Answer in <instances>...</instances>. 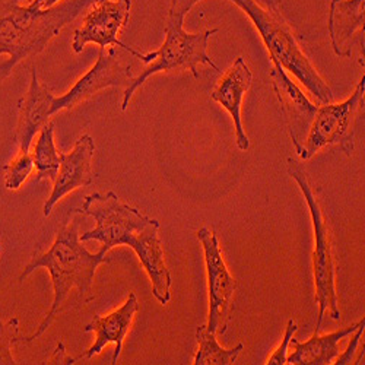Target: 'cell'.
I'll list each match as a JSON object with an SVG mask.
<instances>
[{"label":"cell","instance_id":"23","mask_svg":"<svg viewBox=\"0 0 365 365\" xmlns=\"http://www.w3.org/2000/svg\"><path fill=\"white\" fill-rule=\"evenodd\" d=\"M364 327H365V324H362V326H359L352 334V339H351V342H349V345H348V348H346V351H341V354L338 355V361H336V364L338 365H345V364H354V355H355V352H356V348H358V345H359V339L362 338V333H364Z\"/></svg>","mask_w":365,"mask_h":365},{"label":"cell","instance_id":"7","mask_svg":"<svg viewBox=\"0 0 365 365\" xmlns=\"http://www.w3.org/2000/svg\"><path fill=\"white\" fill-rule=\"evenodd\" d=\"M364 93L365 76L362 75V79L348 100L339 104H323L317 108L299 154L302 161L312 160L326 146H338L346 157L354 155L356 123L364 111Z\"/></svg>","mask_w":365,"mask_h":365},{"label":"cell","instance_id":"25","mask_svg":"<svg viewBox=\"0 0 365 365\" xmlns=\"http://www.w3.org/2000/svg\"><path fill=\"white\" fill-rule=\"evenodd\" d=\"M46 364H76V358L68 356L66 346H65V344L62 341H60L57 348H56V351H54V354L51 355V358Z\"/></svg>","mask_w":365,"mask_h":365},{"label":"cell","instance_id":"5","mask_svg":"<svg viewBox=\"0 0 365 365\" xmlns=\"http://www.w3.org/2000/svg\"><path fill=\"white\" fill-rule=\"evenodd\" d=\"M164 33L165 40L160 50L143 53L140 62L148 66L139 76L133 78L130 85L125 89L123 101H121V110L123 111L128 110L133 94L152 75L190 71L192 75L199 79L197 65H206L214 71H220L218 65L207 54L209 38L218 33V28L190 34L185 29V18L168 15Z\"/></svg>","mask_w":365,"mask_h":365},{"label":"cell","instance_id":"10","mask_svg":"<svg viewBox=\"0 0 365 365\" xmlns=\"http://www.w3.org/2000/svg\"><path fill=\"white\" fill-rule=\"evenodd\" d=\"M132 66L121 63L114 47L100 48L97 63L91 68L63 96L56 97L51 106V117L60 111L73 110L83 101L93 98L107 88H128L133 81Z\"/></svg>","mask_w":365,"mask_h":365},{"label":"cell","instance_id":"6","mask_svg":"<svg viewBox=\"0 0 365 365\" xmlns=\"http://www.w3.org/2000/svg\"><path fill=\"white\" fill-rule=\"evenodd\" d=\"M287 167L289 175L297 181L299 190L306 199L312 224L314 231V249L312 255L313 264V278L316 289V304L319 306V316L316 323V333H320L324 314L329 313L334 322L341 320V312L336 294V260L333 253V240L329 221L324 215L322 203L314 192L312 181L304 170L295 160L288 158Z\"/></svg>","mask_w":365,"mask_h":365},{"label":"cell","instance_id":"19","mask_svg":"<svg viewBox=\"0 0 365 365\" xmlns=\"http://www.w3.org/2000/svg\"><path fill=\"white\" fill-rule=\"evenodd\" d=\"M34 167L37 170L36 181H54L60 168V150L54 143V123H48L40 130L38 140L33 154Z\"/></svg>","mask_w":365,"mask_h":365},{"label":"cell","instance_id":"20","mask_svg":"<svg viewBox=\"0 0 365 365\" xmlns=\"http://www.w3.org/2000/svg\"><path fill=\"white\" fill-rule=\"evenodd\" d=\"M34 168V160L29 152L28 154H19L14 161L2 167L5 187L12 192L19 190Z\"/></svg>","mask_w":365,"mask_h":365},{"label":"cell","instance_id":"27","mask_svg":"<svg viewBox=\"0 0 365 365\" xmlns=\"http://www.w3.org/2000/svg\"><path fill=\"white\" fill-rule=\"evenodd\" d=\"M2 250H4V249H2V245H0V253H2Z\"/></svg>","mask_w":365,"mask_h":365},{"label":"cell","instance_id":"13","mask_svg":"<svg viewBox=\"0 0 365 365\" xmlns=\"http://www.w3.org/2000/svg\"><path fill=\"white\" fill-rule=\"evenodd\" d=\"M139 312V301L135 292H129L128 299L121 307L113 310L111 313L106 316H98L94 314L93 320H91L85 327L83 331L89 333L94 331L96 333V341L93 346L88 348L82 355L76 358V361H89L91 358H94L96 355L101 354L103 349L114 344L115 349L111 358V364H117L121 349H123V341L126 339L128 333L132 327V323L135 320L136 313Z\"/></svg>","mask_w":365,"mask_h":365},{"label":"cell","instance_id":"18","mask_svg":"<svg viewBox=\"0 0 365 365\" xmlns=\"http://www.w3.org/2000/svg\"><path fill=\"white\" fill-rule=\"evenodd\" d=\"M197 352L195 355V365H232L235 364L240 352L245 349V344H238L232 349H225L218 344L217 333L199 326L196 330Z\"/></svg>","mask_w":365,"mask_h":365},{"label":"cell","instance_id":"9","mask_svg":"<svg viewBox=\"0 0 365 365\" xmlns=\"http://www.w3.org/2000/svg\"><path fill=\"white\" fill-rule=\"evenodd\" d=\"M130 8L132 0H93V6L86 12L82 26L73 33V51L79 54L86 44L93 43L100 48L120 47L142 60L143 53L118 40L120 31L129 24Z\"/></svg>","mask_w":365,"mask_h":365},{"label":"cell","instance_id":"3","mask_svg":"<svg viewBox=\"0 0 365 365\" xmlns=\"http://www.w3.org/2000/svg\"><path fill=\"white\" fill-rule=\"evenodd\" d=\"M93 0H63L41 11L34 5L21 6L18 0H0V54L8 58L0 63L2 83L22 60L43 53Z\"/></svg>","mask_w":365,"mask_h":365},{"label":"cell","instance_id":"1","mask_svg":"<svg viewBox=\"0 0 365 365\" xmlns=\"http://www.w3.org/2000/svg\"><path fill=\"white\" fill-rule=\"evenodd\" d=\"M72 212L91 217L97 224L94 230L79 234L81 241H100L101 250L106 253L117 246L132 247L150 279L152 294L163 306L170 302L173 281L158 235L160 222L157 220L146 217L114 192L89 195L82 206Z\"/></svg>","mask_w":365,"mask_h":365},{"label":"cell","instance_id":"15","mask_svg":"<svg viewBox=\"0 0 365 365\" xmlns=\"http://www.w3.org/2000/svg\"><path fill=\"white\" fill-rule=\"evenodd\" d=\"M365 0H330L327 31L334 54L352 58L354 48L364 51Z\"/></svg>","mask_w":365,"mask_h":365},{"label":"cell","instance_id":"24","mask_svg":"<svg viewBox=\"0 0 365 365\" xmlns=\"http://www.w3.org/2000/svg\"><path fill=\"white\" fill-rule=\"evenodd\" d=\"M200 0H173L170 6V16L186 18V15L192 11V8L199 4Z\"/></svg>","mask_w":365,"mask_h":365},{"label":"cell","instance_id":"14","mask_svg":"<svg viewBox=\"0 0 365 365\" xmlns=\"http://www.w3.org/2000/svg\"><path fill=\"white\" fill-rule=\"evenodd\" d=\"M54 98L50 88L38 81L37 71L33 68L26 94L18 103V123L14 140L19 154H28L34 136L48 123Z\"/></svg>","mask_w":365,"mask_h":365},{"label":"cell","instance_id":"8","mask_svg":"<svg viewBox=\"0 0 365 365\" xmlns=\"http://www.w3.org/2000/svg\"><path fill=\"white\" fill-rule=\"evenodd\" d=\"M196 234L203 247L207 275L209 316L206 329L217 334H225L231 322L237 281L230 273V269L224 260L217 234L206 227H202Z\"/></svg>","mask_w":365,"mask_h":365},{"label":"cell","instance_id":"17","mask_svg":"<svg viewBox=\"0 0 365 365\" xmlns=\"http://www.w3.org/2000/svg\"><path fill=\"white\" fill-rule=\"evenodd\" d=\"M365 324V320H359L351 326L342 327L336 331H331L320 336L314 331L313 336L306 342H298L297 339H291L292 351L287 355V364L291 365H327L331 364L341 354L339 344L351 336V334L359 327Z\"/></svg>","mask_w":365,"mask_h":365},{"label":"cell","instance_id":"12","mask_svg":"<svg viewBox=\"0 0 365 365\" xmlns=\"http://www.w3.org/2000/svg\"><path fill=\"white\" fill-rule=\"evenodd\" d=\"M94 154L96 142L89 135H82L69 154L60 152V168L53 181L51 195L43 207L44 217H50L53 207L71 192L93 185Z\"/></svg>","mask_w":365,"mask_h":365},{"label":"cell","instance_id":"11","mask_svg":"<svg viewBox=\"0 0 365 365\" xmlns=\"http://www.w3.org/2000/svg\"><path fill=\"white\" fill-rule=\"evenodd\" d=\"M270 63L272 68L269 76L272 81V88L275 91V96L279 101L284 123L287 126L291 142L295 148V152L299 155L319 106H314L304 96L298 85L291 81L279 63L273 62V60H270Z\"/></svg>","mask_w":365,"mask_h":365},{"label":"cell","instance_id":"26","mask_svg":"<svg viewBox=\"0 0 365 365\" xmlns=\"http://www.w3.org/2000/svg\"><path fill=\"white\" fill-rule=\"evenodd\" d=\"M18 2H21V0H18ZM62 0H33L31 5H34L36 8L41 9V11H46V9H50L56 5H58Z\"/></svg>","mask_w":365,"mask_h":365},{"label":"cell","instance_id":"4","mask_svg":"<svg viewBox=\"0 0 365 365\" xmlns=\"http://www.w3.org/2000/svg\"><path fill=\"white\" fill-rule=\"evenodd\" d=\"M245 12L263 40L269 58L295 76L322 104L333 101L331 89L302 50L301 41L281 11L279 0H230Z\"/></svg>","mask_w":365,"mask_h":365},{"label":"cell","instance_id":"16","mask_svg":"<svg viewBox=\"0 0 365 365\" xmlns=\"http://www.w3.org/2000/svg\"><path fill=\"white\" fill-rule=\"evenodd\" d=\"M253 82V73L242 57H237L232 66L222 75L218 85L210 93V98L221 104L232 117L235 129V143L240 150H247L250 148L249 136L246 135L241 118L242 98L250 89Z\"/></svg>","mask_w":365,"mask_h":365},{"label":"cell","instance_id":"22","mask_svg":"<svg viewBox=\"0 0 365 365\" xmlns=\"http://www.w3.org/2000/svg\"><path fill=\"white\" fill-rule=\"evenodd\" d=\"M297 330H298L297 323L292 319L288 320V324H287V329H285V334H284V339L279 344V346L275 351H273V354L267 358V361H266L267 365H284V364H287V351H288V346L291 344V339L294 336V333Z\"/></svg>","mask_w":365,"mask_h":365},{"label":"cell","instance_id":"2","mask_svg":"<svg viewBox=\"0 0 365 365\" xmlns=\"http://www.w3.org/2000/svg\"><path fill=\"white\" fill-rule=\"evenodd\" d=\"M107 255L108 253L103 252L101 249L97 253H89L82 246L78 222L75 220L57 232L53 245L47 252L34 253L31 262L22 270L19 281L26 279L36 269L46 267L51 277L54 299L50 312L38 329L31 336L25 338V342L38 339L43 333L50 329L56 317L62 313L65 302L69 299L73 289L78 291L82 302L94 299V295H91V289L94 285L96 272L98 266L111 262Z\"/></svg>","mask_w":365,"mask_h":365},{"label":"cell","instance_id":"21","mask_svg":"<svg viewBox=\"0 0 365 365\" xmlns=\"http://www.w3.org/2000/svg\"><path fill=\"white\" fill-rule=\"evenodd\" d=\"M19 342H25L19 334V320L14 317L5 323L0 319V365L18 364L12 356V348Z\"/></svg>","mask_w":365,"mask_h":365}]
</instances>
